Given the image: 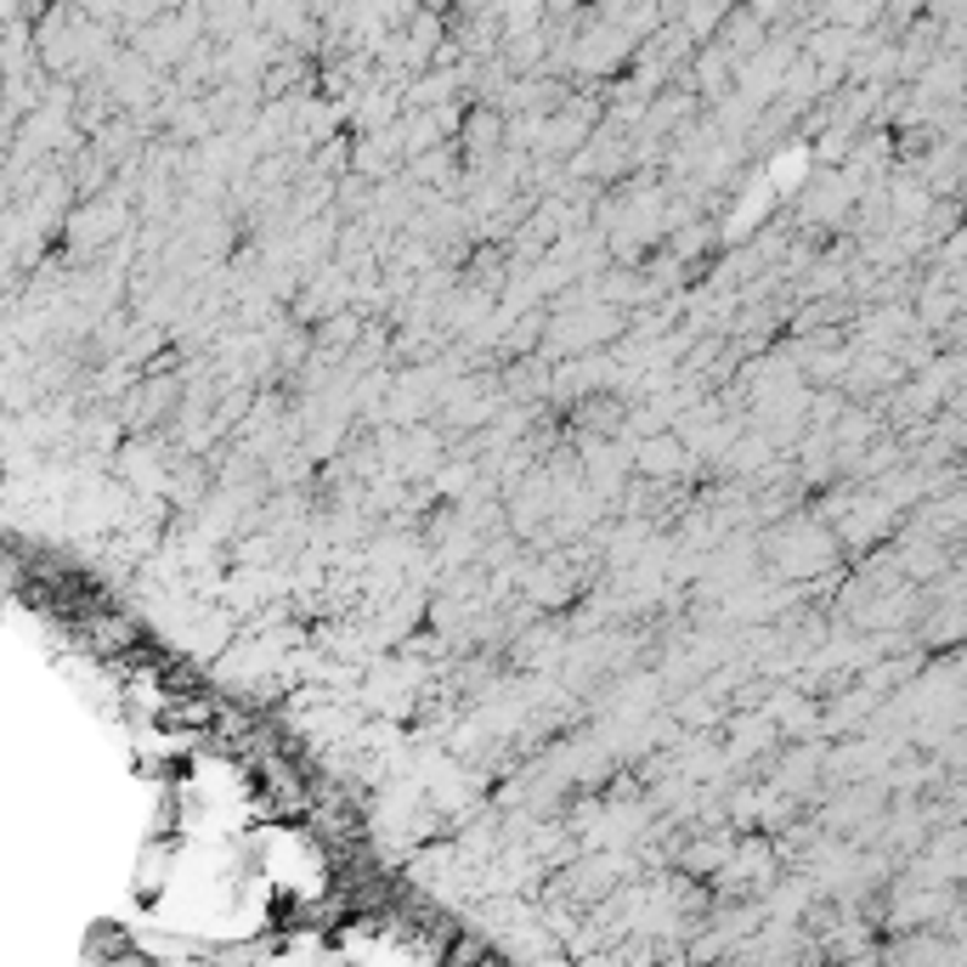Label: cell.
<instances>
[{
    "mask_svg": "<svg viewBox=\"0 0 967 967\" xmlns=\"http://www.w3.org/2000/svg\"><path fill=\"white\" fill-rule=\"evenodd\" d=\"M685 464H691V453L680 448V437H651L634 453V470H645V475H673V470H685Z\"/></svg>",
    "mask_w": 967,
    "mask_h": 967,
    "instance_id": "1",
    "label": "cell"
}]
</instances>
